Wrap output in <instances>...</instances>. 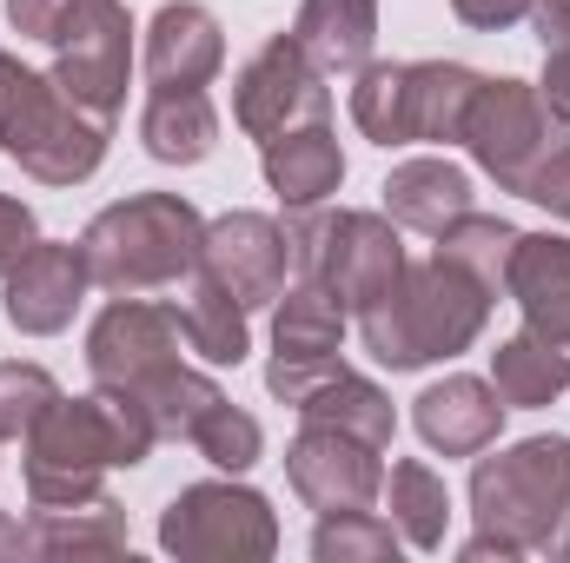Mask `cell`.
Listing matches in <instances>:
<instances>
[{"label":"cell","instance_id":"15","mask_svg":"<svg viewBox=\"0 0 570 563\" xmlns=\"http://www.w3.org/2000/svg\"><path fill=\"white\" fill-rule=\"evenodd\" d=\"M504 298L524 312V332L544 338L570 365V239L564 233H518Z\"/></svg>","mask_w":570,"mask_h":563},{"label":"cell","instance_id":"27","mask_svg":"<svg viewBox=\"0 0 570 563\" xmlns=\"http://www.w3.org/2000/svg\"><path fill=\"white\" fill-rule=\"evenodd\" d=\"M107 392H134V398L146 405V418H153V431H159V444H166V437H193V424L226 398V392H219V378H213V372H199V365H186V358H173V365L146 372L140 385H107Z\"/></svg>","mask_w":570,"mask_h":563},{"label":"cell","instance_id":"3","mask_svg":"<svg viewBox=\"0 0 570 563\" xmlns=\"http://www.w3.org/2000/svg\"><path fill=\"white\" fill-rule=\"evenodd\" d=\"M478 531L504 537L511 557L570 563V437H518L498 457L471 464Z\"/></svg>","mask_w":570,"mask_h":563},{"label":"cell","instance_id":"20","mask_svg":"<svg viewBox=\"0 0 570 563\" xmlns=\"http://www.w3.org/2000/svg\"><path fill=\"white\" fill-rule=\"evenodd\" d=\"M478 87H484V73L464 60H405V140L458 146Z\"/></svg>","mask_w":570,"mask_h":563},{"label":"cell","instance_id":"36","mask_svg":"<svg viewBox=\"0 0 570 563\" xmlns=\"http://www.w3.org/2000/svg\"><path fill=\"white\" fill-rule=\"evenodd\" d=\"M87 7H94V0H7V20H13V33H20V40L53 47V40H60Z\"/></svg>","mask_w":570,"mask_h":563},{"label":"cell","instance_id":"33","mask_svg":"<svg viewBox=\"0 0 570 563\" xmlns=\"http://www.w3.org/2000/svg\"><path fill=\"white\" fill-rule=\"evenodd\" d=\"M312 557L318 563H392L399 557V531L379 511H338V517H318Z\"/></svg>","mask_w":570,"mask_h":563},{"label":"cell","instance_id":"35","mask_svg":"<svg viewBox=\"0 0 570 563\" xmlns=\"http://www.w3.org/2000/svg\"><path fill=\"white\" fill-rule=\"evenodd\" d=\"M531 27H538V47H544V107L558 113V127H570V0H538L531 7Z\"/></svg>","mask_w":570,"mask_h":563},{"label":"cell","instance_id":"6","mask_svg":"<svg viewBox=\"0 0 570 563\" xmlns=\"http://www.w3.org/2000/svg\"><path fill=\"white\" fill-rule=\"evenodd\" d=\"M298 279H318L345 312H365L385 285L405 273V239L385 213H292L285 226Z\"/></svg>","mask_w":570,"mask_h":563},{"label":"cell","instance_id":"22","mask_svg":"<svg viewBox=\"0 0 570 563\" xmlns=\"http://www.w3.org/2000/svg\"><path fill=\"white\" fill-rule=\"evenodd\" d=\"M292 40L305 47V60L325 80L358 73L372 60V40H379V0H298Z\"/></svg>","mask_w":570,"mask_h":563},{"label":"cell","instance_id":"1","mask_svg":"<svg viewBox=\"0 0 570 563\" xmlns=\"http://www.w3.org/2000/svg\"><path fill=\"white\" fill-rule=\"evenodd\" d=\"M491 305H498L491 285L451 266L444 253H431L419 266L405 259V273L358 312V338L385 372H425V365H444L484 338Z\"/></svg>","mask_w":570,"mask_h":563},{"label":"cell","instance_id":"11","mask_svg":"<svg viewBox=\"0 0 570 563\" xmlns=\"http://www.w3.org/2000/svg\"><path fill=\"white\" fill-rule=\"evenodd\" d=\"M285 484H292L298 504L318 511V517L379 511V497H385V451L365 444V437H352V431L305 424V431L285 444Z\"/></svg>","mask_w":570,"mask_h":563},{"label":"cell","instance_id":"21","mask_svg":"<svg viewBox=\"0 0 570 563\" xmlns=\"http://www.w3.org/2000/svg\"><path fill=\"white\" fill-rule=\"evenodd\" d=\"M179 338H186V352L199 358V365H213V372H226V365H246V352H253V312L226 292L219 279H206L199 266L186 273V292H179Z\"/></svg>","mask_w":570,"mask_h":563},{"label":"cell","instance_id":"17","mask_svg":"<svg viewBox=\"0 0 570 563\" xmlns=\"http://www.w3.org/2000/svg\"><path fill=\"white\" fill-rule=\"evenodd\" d=\"M412 424H419V437H425L431 451H444V457H478V451H491L498 431H504V398L491 392V378L451 372V378H438V385H425V392L412 398Z\"/></svg>","mask_w":570,"mask_h":563},{"label":"cell","instance_id":"29","mask_svg":"<svg viewBox=\"0 0 570 563\" xmlns=\"http://www.w3.org/2000/svg\"><path fill=\"white\" fill-rule=\"evenodd\" d=\"M491 392L504 398V412H538V405H551V398L570 392V365L544 338L518 332V338H504L491 352Z\"/></svg>","mask_w":570,"mask_h":563},{"label":"cell","instance_id":"8","mask_svg":"<svg viewBox=\"0 0 570 563\" xmlns=\"http://www.w3.org/2000/svg\"><path fill=\"white\" fill-rule=\"evenodd\" d=\"M478 172L498 179V192H524L531 166L558 146V113L544 107V93L531 80H484L471 113H464V140Z\"/></svg>","mask_w":570,"mask_h":563},{"label":"cell","instance_id":"39","mask_svg":"<svg viewBox=\"0 0 570 563\" xmlns=\"http://www.w3.org/2000/svg\"><path fill=\"white\" fill-rule=\"evenodd\" d=\"M531 7H538V0H451V13H458L464 27H478V33H504V27L531 20Z\"/></svg>","mask_w":570,"mask_h":563},{"label":"cell","instance_id":"25","mask_svg":"<svg viewBox=\"0 0 570 563\" xmlns=\"http://www.w3.org/2000/svg\"><path fill=\"white\" fill-rule=\"evenodd\" d=\"M305 424H332V431H352V437H365V444H392L399 437V412H392V398L372 385V378H358V372H332L325 385H312L298 405H292Z\"/></svg>","mask_w":570,"mask_h":563},{"label":"cell","instance_id":"32","mask_svg":"<svg viewBox=\"0 0 570 563\" xmlns=\"http://www.w3.org/2000/svg\"><path fill=\"white\" fill-rule=\"evenodd\" d=\"M213 471H226V477H246L259 457H266V431H259V418L253 412H239L233 398H219L206 418L193 424V437H186Z\"/></svg>","mask_w":570,"mask_h":563},{"label":"cell","instance_id":"2","mask_svg":"<svg viewBox=\"0 0 570 563\" xmlns=\"http://www.w3.org/2000/svg\"><path fill=\"white\" fill-rule=\"evenodd\" d=\"M27 444V497L33 504H87L107 471H134L153 457L159 431L134 392L94 385V398H53Z\"/></svg>","mask_w":570,"mask_h":563},{"label":"cell","instance_id":"18","mask_svg":"<svg viewBox=\"0 0 570 563\" xmlns=\"http://www.w3.org/2000/svg\"><path fill=\"white\" fill-rule=\"evenodd\" d=\"M259 172H266V186L279 192L285 213L325 206V199L345 186V152H338L332 120H312V127H292V134H279V140H266Z\"/></svg>","mask_w":570,"mask_h":563},{"label":"cell","instance_id":"10","mask_svg":"<svg viewBox=\"0 0 570 563\" xmlns=\"http://www.w3.org/2000/svg\"><path fill=\"white\" fill-rule=\"evenodd\" d=\"M127 73H134V13L120 0H94L60 40H53V87L87 107L94 120H120L127 107Z\"/></svg>","mask_w":570,"mask_h":563},{"label":"cell","instance_id":"23","mask_svg":"<svg viewBox=\"0 0 570 563\" xmlns=\"http://www.w3.org/2000/svg\"><path fill=\"white\" fill-rule=\"evenodd\" d=\"M140 146L159 166H199L219 146V107L206 87H153L140 107Z\"/></svg>","mask_w":570,"mask_h":563},{"label":"cell","instance_id":"28","mask_svg":"<svg viewBox=\"0 0 570 563\" xmlns=\"http://www.w3.org/2000/svg\"><path fill=\"white\" fill-rule=\"evenodd\" d=\"M27 531H33V557H60V551H127V511L107 491L87 497V504H33Z\"/></svg>","mask_w":570,"mask_h":563},{"label":"cell","instance_id":"14","mask_svg":"<svg viewBox=\"0 0 570 563\" xmlns=\"http://www.w3.org/2000/svg\"><path fill=\"white\" fill-rule=\"evenodd\" d=\"M87 285H94V273H87L80 246H67V239H33V246H27V259L0 279L7 325H13V332H27V338H53V332H67V325H73V312H80Z\"/></svg>","mask_w":570,"mask_h":563},{"label":"cell","instance_id":"38","mask_svg":"<svg viewBox=\"0 0 570 563\" xmlns=\"http://www.w3.org/2000/svg\"><path fill=\"white\" fill-rule=\"evenodd\" d=\"M40 239V226H33V206L27 199H13V192H0V279L27 259V246Z\"/></svg>","mask_w":570,"mask_h":563},{"label":"cell","instance_id":"5","mask_svg":"<svg viewBox=\"0 0 570 563\" xmlns=\"http://www.w3.org/2000/svg\"><path fill=\"white\" fill-rule=\"evenodd\" d=\"M114 127L94 120L87 107H73L53 73L20 67L13 53H0V152L40 179V186H80L100 172Z\"/></svg>","mask_w":570,"mask_h":563},{"label":"cell","instance_id":"13","mask_svg":"<svg viewBox=\"0 0 570 563\" xmlns=\"http://www.w3.org/2000/svg\"><path fill=\"white\" fill-rule=\"evenodd\" d=\"M199 273L219 279L246 312H266L285 292L292 273V239L273 213H226L206 226V246H199Z\"/></svg>","mask_w":570,"mask_h":563},{"label":"cell","instance_id":"40","mask_svg":"<svg viewBox=\"0 0 570 563\" xmlns=\"http://www.w3.org/2000/svg\"><path fill=\"white\" fill-rule=\"evenodd\" d=\"M0 557H33V531L0 511Z\"/></svg>","mask_w":570,"mask_h":563},{"label":"cell","instance_id":"24","mask_svg":"<svg viewBox=\"0 0 570 563\" xmlns=\"http://www.w3.org/2000/svg\"><path fill=\"white\" fill-rule=\"evenodd\" d=\"M345 305L318 279H298L273 298V358L279 365H325L345 358Z\"/></svg>","mask_w":570,"mask_h":563},{"label":"cell","instance_id":"37","mask_svg":"<svg viewBox=\"0 0 570 563\" xmlns=\"http://www.w3.org/2000/svg\"><path fill=\"white\" fill-rule=\"evenodd\" d=\"M518 199L544 206L551 219H564V226H570V140H558L538 166H531V179H524V192H518Z\"/></svg>","mask_w":570,"mask_h":563},{"label":"cell","instance_id":"16","mask_svg":"<svg viewBox=\"0 0 570 563\" xmlns=\"http://www.w3.org/2000/svg\"><path fill=\"white\" fill-rule=\"evenodd\" d=\"M226 67V27L199 0H166L146 27V80L153 87H213Z\"/></svg>","mask_w":570,"mask_h":563},{"label":"cell","instance_id":"9","mask_svg":"<svg viewBox=\"0 0 570 563\" xmlns=\"http://www.w3.org/2000/svg\"><path fill=\"white\" fill-rule=\"evenodd\" d=\"M233 120L239 134L253 140H279L292 127H312V120H332V87L325 73L305 60V47L292 33H273L233 80Z\"/></svg>","mask_w":570,"mask_h":563},{"label":"cell","instance_id":"26","mask_svg":"<svg viewBox=\"0 0 570 563\" xmlns=\"http://www.w3.org/2000/svg\"><path fill=\"white\" fill-rule=\"evenodd\" d=\"M385 511H392L399 544H412V551H444L451 491H444V477L431 471L425 457H399V464L385 471Z\"/></svg>","mask_w":570,"mask_h":563},{"label":"cell","instance_id":"4","mask_svg":"<svg viewBox=\"0 0 570 563\" xmlns=\"http://www.w3.org/2000/svg\"><path fill=\"white\" fill-rule=\"evenodd\" d=\"M199 246H206V219H199V206L186 192H134V199H114L80 233V259H87L94 285H107V292H159V285H179L199 266Z\"/></svg>","mask_w":570,"mask_h":563},{"label":"cell","instance_id":"31","mask_svg":"<svg viewBox=\"0 0 570 563\" xmlns=\"http://www.w3.org/2000/svg\"><path fill=\"white\" fill-rule=\"evenodd\" d=\"M352 127L372 146H412L405 140V60H365L352 73Z\"/></svg>","mask_w":570,"mask_h":563},{"label":"cell","instance_id":"19","mask_svg":"<svg viewBox=\"0 0 570 563\" xmlns=\"http://www.w3.org/2000/svg\"><path fill=\"white\" fill-rule=\"evenodd\" d=\"M379 192H385V219L399 233H425V239H438L451 219L471 213V172L451 166V159H438V152L392 166V179Z\"/></svg>","mask_w":570,"mask_h":563},{"label":"cell","instance_id":"12","mask_svg":"<svg viewBox=\"0 0 570 563\" xmlns=\"http://www.w3.org/2000/svg\"><path fill=\"white\" fill-rule=\"evenodd\" d=\"M179 345L186 338H179V312L173 305H159L146 292H120L87 332V372H94V385H140L146 372L186 358Z\"/></svg>","mask_w":570,"mask_h":563},{"label":"cell","instance_id":"34","mask_svg":"<svg viewBox=\"0 0 570 563\" xmlns=\"http://www.w3.org/2000/svg\"><path fill=\"white\" fill-rule=\"evenodd\" d=\"M53 398H60V385H53V372H47V365L7 358V365H0V444L27 437Z\"/></svg>","mask_w":570,"mask_h":563},{"label":"cell","instance_id":"7","mask_svg":"<svg viewBox=\"0 0 570 563\" xmlns=\"http://www.w3.org/2000/svg\"><path fill=\"white\" fill-rule=\"evenodd\" d=\"M159 551L179 563H266L279 551V517L253 484L206 477L159 511Z\"/></svg>","mask_w":570,"mask_h":563},{"label":"cell","instance_id":"30","mask_svg":"<svg viewBox=\"0 0 570 563\" xmlns=\"http://www.w3.org/2000/svg\"><path fill=\"white\" fill-rule=\"evenodd\" d=\"M511 246H518V226L504 219V213H464V219H451L444 233H438V246L431 253H444L451 266H464L471 279H484L491 292H504V273H511Z\"/></svg>","mask_w":570,"mask_h":563}]
</instances>
